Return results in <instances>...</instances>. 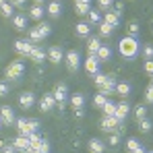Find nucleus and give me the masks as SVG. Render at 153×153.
<instances>
[{
  "mask_svg": "<svg viewBox=\"0 0 153 153\" xmlns=\"http://www.w3.org/2000/svg\"><path fill=\"white\" fill-rule=\"evenodd\" d=\"M132 153H147V151H145V147H137Z\"/></svg>",
  "mask_w": 153,
  "mask_h": 153,
  "instance_id": "8fccbe9b",
  "label": "nucleus"
},
{
  "mask_svg": "<svg viewBox=\"0 0 153 153\" xmlns=\"http://www.w3.org/2000/svg\"><path fill=\"white\" fill-rule=\"evenodd\" d=\"M112 31H114V27H110L108 25V23H100V33H102L103 37H110V35H112Z\"/></svg>",
  "mask_w": 153,
  "mask_h": 153,
  "instance_id": "7c9ffc66",
  "label": "nucleus"
},
{
  "mask_svg": "<svg viewBox=\"0 0 153 153\" xmlns=\"http://www.w3.org/2000/svg\"><path fill=\"white\" fill-rule=\"evenodd\" d=\"M137 147H141L137 139H128V141H126V149H128V151H134Z\"/></svg>",
  "mask_w": 153,
  "mask_h": 153,
  "instance_id": "a19ab883",
  "label": "nucleus"
},
{
  "mask_svg": "<svg viewBox=\"0 0 153 153\" xmlns=\"http://www.w3.org/2000/svg\"><path fill=\"white\" fill-rule=\"evenodd\" d=\"M2 4H4V0H0V6H2Z\"/></svg>",
  "mask_w": 153,
  "mask_h": 153,
  "instance_id": "864d4df0",
  "label": "nucleus"
},
{
  "mask_svg": "<svg viewBox=\"0 0 153 153\" xmlns=\"http://www.w3.org/2000/svg\"><path fill=\"white\" fill-rule=\"evenodd\" d=\"M21 153H35V149H33V147H27V149H23Z\"/></svg>",
  "mask_w": 153,
  "mask_h": 153,
  "instance_id": "3c124183",
  "label": "nucleus"
},
{
  "mask_svg": "<svg viewBox=\"0 0 153 153\" xmlns=\"http://www.w3.org/2000/svg\"><path fill=\"white\" fill-rule=\"evenodd\" d=\"M0 13H2V17H6V19H8V17H10V15H13V6H10V4H6V2H4V4H2V6H0Z\"/></svg>",
  "mask_w": 153,
  "mask_h": 153,
  "instance_id": "e433bc0d",
  "label": "nucleus"
},
{
  "mask_svg": "<svg viewBox=\"0 0 153 153\" xmlns=\"http://www.w3.org/2000/svg\"><path fill=\"white\" fill-rule=\"evenodd\" d=\"M54 100H56V103L60 105V110H62V105H64V102H66V85H58L56 89H54Z\"/></svg>",
  "mask_w": 153,
  "mask_h": 153,
  "instance_id": "1a4fd4ad",
  "label": "nucleus"
},
{
  "mask_svg": "<svg viewBox=\"0 0 153 153\" xmlns=\"http://www.w3.org/2000/svg\"><path fill=\"white\" fill-rule=\"evenodd\" d=\"M0 126H2V120H0Z\"/></svg>",
  "mask_w": 153,
  "mask_h": 153,
  "instance_id": "5fc2aeb1",
  "label": "nucleus"
},
{
  "mask_svg": "<svg viewBox=\"0 0 153 153\" xmlns=\"http://www.w3.org/2000/svg\"><path fill=\"white\" fill-rule=\"evenodd\" d=\"M15 50L19 52V54H23V56H29L31 50H33V42H29V39H19V42L15 44Z\"/></svg>",
  "mask_w": 153,
  "mask_h": 153,
  "instance_id": "6e6552de",
  "label": "nucleus"
},
{
  "mask_svg": "<svg viewBox=\"0 0 153 153\" xmlns=\"http://www.w3.org/2000/svg\"><path fill=\"white\" fill-rule=\"evenodd\" d=\"M118 50H120V54L124 58H134L139 54V42H137V37H132V35L122 37L120 44H118Z\"/></svg>",
  "mask_w": 153,
  "mask_h": 153,
  "instance_id": "f257e3e1",
  "label": "nucleus"
},
{
  "mask_svg": "<svg viewBox=\"0 0 153 153\" xmlns=\"http://www.w3.org/2000/svg\"><path fill=\"white\" fill-rule=\"evenodd\" d=\"M42 39H44V37H42L39 29H37V27H31V29H29V42L37 44V42H42Z\"/></svg>",
  "mask_w": 153,
  "mask_h": 153,
  "instance_id": "bb28decb",
  "label": "nucleus"
},
{
  "mask_svg": "<svg viewBox=\"0 0 153 153\" xmlns=\"http://www.w3.org/2000/svg\"><path fill=\"white\" fill-rule=\"evenodd\" d=\"M15 151H17L15 147H4V149H2V153H15Z\"/></svg>",
  "mask_w": 153,
  "mask_h": 153,
  "instance_id": "09e8293b",
  "label": "nucleus"
},
{
  "mask_svg": "<svg viewBox=\"0 0 153 153\" xmlns=\"http://www.w3.org/2000/svg\"><path fill=\"white\" fill-rule=\"evenodd\" d=\"M29 58L33 60V62H44V58H46V54H44V50L39 48V46H33V50H31V54H29Z\"/></svg>",
  "mask_w": 153,
  "mask_h": 153,
  "instance_id": "6ab92c4d",
  "label": "nucleus"
},
{
  "mask_svg": "<svg viewBox=\"0 0 153 153\" xmlns=\"http://www.w3.org/2000/svg\"><path fill=\"white\" fill-rule=\"evenodd\" d=\"M105 79H108V75H103V73H95V75H93V81H95L97 87H102L103 83H105Z\"/></svg>",
  "mask_w": 153,
  "mask_h": 153,
  "instance_id": "c9c22d12",
  "label": "nucleus"
},
{
  "mask_svg": "<svg viewBox=\"0 0 153 153\" xmlns=\"http://www.w3.org/2000/svg\"><path fill=\"white\" fill-rule=\"evenodd\" d=\"M143 56H145V60H153V46L151 44L143 46Z\"/></svg>",
  "mask_w": 153,
  "mask_h": 153,
  "instance_id": "f704fd0d",
  "label": "nucleus"
},
{
  "mask_svg": "<svg viewBox=\"0 0 153 153\" xmlns=\"http://www.w3.org/2000/svg\"><path fill=\"white\" fill-rule=\"evenodd\" d=\"M25 73V64L21 62V60H15V62H10L8 66H6V79H10V81H15V79H19V76H23Z\"/></svg>",
  "mask_w": 153,
  "mask_h": 153,
  "instance_id": "7ed1b4c3",
  "label": "nucleus"
},
{
  "mask_svg": "<svg viewBox=\"0 0 153 153\" xmlns=\"http://www.w3.org/2000/svg\"><path fill=\"white\" fill-rule=\"evenodd\" d=\"M151 126H153V124L147 120V118L139 120V130H141V132H149V130H151Z\"/></svg>",
  "mask_w": 153,
  "mask_h": 153,
  "instance_id": "473e14b6",
  "label": "nucleus"
},
{
  "mask_svg": "<svg viewBox=\"0 0 153 153\" xmlns=\"http://www.w3.org/2000/svg\"><path fill=\"white\" fill-rule=\"evenodd\" d=\"M134 116H137V120H143V118L147 116V108H145L143 103H139V105L134 108Z\"/></svg>",
  "mask_w": 153,
  "mask_h": 153,
  "instance_id": "c756f323",
  "label": "nucleus"
},
{
  "mask_svg": "<svg viewBox=\"0 0 153 153\" xmlns=\"http://www.w3.org/2000/svg\"><path fill=\"white\" fill-rule=\"evenodd\" d=\"M46 13L50 15V17H60V13H62V4L58 2V0H52L50 4H48V8H46Z\"/></svg>",
  "mask_w": 153,
  "mask_h": 153,
  "instance_id": "2eb2a0df",
  "label": "nucleus"
},
{
  "mask_svg": "<svg viewBox=\"0 0 153 153\" xmlns=\"http://www.w3.org/2000/svg\"><path fill=\"white\" fill-rule=\"evenodd\" d=\"M145 100H147V102H153V87H151V85L147 87V93H145Z\"/></svg>",
  "mask_w": 153,
  "mask_h": 153,
  "instance_id": "a18cd8bd",
  "label": "nucleus"
},
{
  "mask_svg": "<svg viewBox=\"0 0 153 153\" xmlns=\"http://www.w3.org/2000/svg\"><path fill=\"white\" fill-rule=\"evenodd\" d=\"M35 153H50V145L42 139V143L37 145V149H35Z\"/></svg>",
  "mask_w": 153,
  "mask_h": 153,
  "instance_id": "58836bf2",
  "label": "nucleus"
},
{
  "mask_svg": "<svg viewBox=\"0 0 153 153\" xmlns=\"http://www.w3.org/2000/svg\"><path fill=\"white\" fill-rule=\"evenodd\" d=\"M118 143H120V137H118V132H112V134H110V145H112V147H116Z\"/></svg>",
  "mask_w": 153,
  "mask_h": 153,
  "instance_id": "79ce46f5",
  "label": "nucleus"
},
{
  "mask_svg": "<svg viewBox=\"0 0 153 153\" xmlns=\"http://www.w3.org/2000/svg\"><path fill=\"white\" fill-rule=\"evenodd\" d=\"M89 21H91V23H102L100 13H97V10H89Z\"/></svg>",
  "mask_w": 153,
  "mask_h": 153,
  "instance_id": "ea45409f",
  "label": "nucleus"
},
{
  "mask_svg": "<svg viewBox=\"0 0 153 153\" xmlns=\"http://www.w3.org/2000/svg\"><path fill=\"white\" fill-rule=\"evenodd\" d=\"M54 105H56V100H54V95H52V93H44V97H42V102H39V108H42V112H50Z\"/></svg>",
  "mask_w": 153,
  "mask_h": 153,
  "instance_id": "9b49d317",
  "label": "nucleus"
},
{
  "mask_svg": "<svg viewBox=\"0 0 153 153\" xmlns=\"http://www.w3.org/2000/svg\"><path fill=\"white\" fill-rule=\"evenodd\" d=\"M37 2H42V0H37Z\"/></svg>",
  "mask_w": 153,
  "mask_h": 153,
  "instance_id": "6e6d98bb",
  "label": "nucleus"
},
{
  "mask_svg": "<svg viewBox=\"0 0 153 153\" xmlns=\"http://www.w3.org/2000/svg\"><path fill=\"white\" fill-rule=\"evenodd\" d=\"M0 120H2V124H8V126L15 122V112H13L10 105H2L0 108Z\"/></svg>",
  "mask_w": 153,
  "mask_h": 153,
  "instance_id": "423d86ee",
  "label": "nucleus"
},
{
  "mask_svg": "<svg viewBox=\"0 0 153 153\" xmlns=\"http://www.w3.org/2000/svg\"><path fill=\"white\" fill-rule=\"evenodd\" d=\"M75 10L76 15H87L91 10V0H75Z\"/></svg>",
  "mask_w": 153,
  "mask_h": 153,
  "instance_id": "ddd939ff",
  "label": "nucleus"
},
{
  "mask_svg": "<svg viewBox=\"0 0 153 153\" xmlns=\"http://www.w3.org/2000/svg\"><path fill=\"white\" fill-rule=\"evenodd\" d=\"M116 93L122 95V97H128L130 95V85L128 83H116Z\"/></svg>",
  "mask_w": 153,
  "mask_h": 153,
  "instance_id": "393cba45",
  "label": "nucleus"
},
{
  "mask_svg": "<svg viewBox=\"0 0 153 153\" xmlns=\"http://www.w3.org/2000/svg\"><path fill=\"white\" fill-rule=\"evenodd\" d=\"M103 23H108L110 27H118V23H120V15H118V13L108 10V13H105V17H103Z\"/></svg>",
  "mask_w": 153,
  "mask_h": 153,
  "instance_id": "f3484780",
  "label": "nucleus"
},
{
  "mask_svg": "<svg viewBox=\"0 0 153 153\" xmlns=\"http://www.w3.org/2000/svg\"><path fill=\"white\" fill-rule=\"evenodd\" d=\"M27 139H29V147H33V149H37V145L42 143V137L37 134V130H35V132H31Z\"/></svg>",
  "mask_w": 153,
  "mask_h": 153,
  "instance_id": "c85d7f7f",
  "label": "nucleus"
},
{
  "mask_svg": "<svg viewBox=\"0 0 153 153\" xmlns=\"http://www.w3.org/2000/svg\"><path fill=\"white\" fill-rule=\"evenodd\" d=\"M145 73L153 75V60H147V62H145Z\"/></svg>",
  "mask_w": 153,
  "mask_h": 153,
  "instance_id": "49530a36",
  "label": "nucleus"
},
{
  "mask_svg": "<svg viewBox=\"0 0 153 153\" xmlns=\"http://www.w3.org/2000/svg\"><path fill=\"white\" fill-rule=\"evenodd\" d=\"M6 93H8V85L0 81V97H2V95H6Z\"/></svg>",
  "mask_w": 153,
  "mask_h": 153,
  "instance_id": "de8ad7c7",
  "label": "nucleus"
},
{
  "mask_svg": "<svg viewBox=\"0 0 153 153\" xmlns=\"http://www.w3.org/2000/svg\"><path fill=\"white\" fill-rule=\"evenodd\" d=\"M71 103H73V108H75V110H81V108H83V103H85V97H83L81 93H75V95L71 97Z\"/></svg>",
  "mask_w": 153,
  "mask_h": 153,
  "instance_id": "cd10ccee",
  "label": "nucleus"
},
{
  "mask_svg": "<svg viewBox=\"0 0 153 153\" xmlns=\"http://www.w3.org/2000/svg\"><path fill=\"white\" fill-rule=\"evenodd\" d=\"M85 71H87L89 75L100 73V60H97V56H89V58L85 60Z\"/></svg>",
  "mask_w": 153,
  "mask_h": 153,
  "instance_id": "9d476101",
  "label": "nucleus"
},
{
  "mask_svg": "<svg viewBox=\"0 0 153 153\" xmlns=\"http://www.w3.org/2000/svg\"><path fill=\"white\" fill-rule=\"evenodd\" d=\"M95 56H97V60H100V62H103V60H110V58H112V50H110L108 46H103V44H102V48L97 50V54H95Z\"/></svg>",
  "mask_w": 153,
  "mask_h": 153,
  "instance_id": "4be33fe9",
  "label": "nucleus"
},
{
  "mask_svg": "<svg viewBox=\"0 0 153 153\" xmlns=\"http://www.w3.org/2000/svg\"><path fill=\"white\" fill-rule=\"evenodd\" d=\"M48 58H50V62L58 64V62L64 58V54H62V48H60V46H52L50 52H48Z\"/></svg>",
  "mask_w": 153,
  "mask_h": 153,
  "instance_id": "4468645a",
  "label": "nucleus"
},
{
  "mask_svg": "<svg viewBox=\"0 0 153 153\" xmlns=\"http://www.w3.org/2000/svg\"><path fill=\"white\" fill-rule=\"evenodd\" d=\"M128 31H130V35H132V37H134V35H137V33H139V25H137V23H134V21H132V23H130V25H128Z\"/></svg>",
  "mask_w": 153,
  "mask_h": 153,
  "instance_id": "c03bdc74",
  "label": "nucleus"
},
{
  "mask_svg": "<svg viewBox=\"0 0 153 153\" xmlns=\"http://www.w3.org/2000/svg\"><path fill=\"white\" fill-rule=\"evenodd\" d=\"M37 29H39V33H42V37H48V35H50V25H48V23H39V25H37Z\"/></svg>",
  "mask_w": 153,
  "mask_h": 153,
  "instance_id": "4c0bfd02",
  "label": "nucleus"
},
{
  "mask_svg": "<svg viewBox=\"0 0 153 153\" xmlns=\"http://www.w3.org/2000/svg\"><path fill=\"white\" fill-rule=\"evenodd\" d=\"M93 103H95L97 108H103V105L108 103V97H105L103 93H97V95H95V100H93Z\"/></svg>",
  "mask_w": 153,
  "mask_h": 153,
  "instance_id": "72a5a7b5",
  "label": "nucleus"
},
{
  "mask_svg": "<svg viewBox=\"0 0 153 153\" xmlns=\"http://www.w3.org/2000/svg\"><path fill=\"white\" fill-rule=\"evenodd\" d=\"M102 110H103V114H105V116H114V114H116V103L108 102V103L102 108Z\"/></svg>",
  "mask_w": 153,
  "mask_h": 153,
  "instance_id": "2f4dec72",
  "label": "nucleus"
},
{
  "mask_svg": "<svg viewBox=\"0 0 153 153\" xmlns=\"http://www.w3.org/2000/svg\"><path fill=\"white\" fill-rule=\"evenodd\" d=\"M100 93H103V95H108V93H116V76L108 75L105 83L100 87Z\"/></svg>",
  "mask_w": 153,
  "mask_h": 153,
  "instance_id": "0eeeda50",
  "label": "nucleus"
},
{
  "mask_svg": "<svg viewBox=\"0 0 153 153\" xmlns=\"http://www.w3.org/2000/svg\"><path fill=\"white\" fill-rule=\"evenodd\" d=\"M13 25H15L17 31H23V29H27V19L23 15H17V17L13 19Z\"/></svg>",
  "mask_w": 153,
  "mask_h": 153,
  "instance_id": "b1692460",
  "label": "nucleus"
},
{
  "mask_svg": "<svg viewBox=\"0 0 153 153\" xmlns=\"http://www.w3.org/2000/svg\"><path fill=\"white\" fill-rule=\"evenodd\" d=\"M118 126H120V120L116 116H105L102 120V124H100V128H102L103 132H114Z\"/></svg>",
  "mask_w": 153,
  "mask_h": 153,
  "instance_id": "39448f33",
  "label": "nucleus"
},
{
  "mask_svg": "<svg viewBox=\"0 0 153 153\" xmlns=\"http://www.w3.org/2000/svg\"><path fill=\"white\" fill-rule=\"evenodd\" d=\"M100 48H102V42H100L97 37H91V39L87 42V52H89V56H95Z\"/></svg>",
  "mask_w": 153,
  "mask_h": 153,
  "instance_id": "a211bd4d",
  "label": "nucleus"
},
{
  "mask_svg": "<svg viewBox=\"0 0 153 153\" xmlns=\"http://www.w3.org/2000/svg\"><path fill=\"white\" fill-rule=\"evenodd\" d=\"M128 112H130L128 103H126V102H122V103H118V105H116V114H114V116H116V118H118V120L122 122V120H126Z\"/></svg>",
  "mask_w": 153,
  "mask_h": 153,
  "instance_id": "dca6fc26",
  "label": "nucleus"
},
{
  "mask_svg": "<svg viewBox=\"0 0 153 153\" xmlns=\"http://www.w3.org/2000/svg\"><path fill=\"white\" fill-rule=\"evenodd\" d=\"M112 4H114V0H100V8H103V10H108Z\"/></svg>",
  "mask_w": 153,
  "mask_h": 153,
  "instance_id": "37998d69",
  "label": "nucleus"
},
{
  "mask_svg": "<svg viewBox=\"0 0 153 153\" xmlns=\"http://www.w3.org/2000/svg\"><path fill=\"white\" fill-rule=\"evenodd\" d=\"M64 60H66V66H68V71H73V73H76V71H79V66H81V56H79V52H76V50L66 52Z\"/></svg>",
  "mask_w": 153,
  "mask_h": 153,
  "instance_id": "20e7f679",
  "label": "nucleus"
},
{
  "mask_svg": "<svg viewBox=\"0 0 153 153\" xmlns=\"http://www.w3.org/2000/svg\"><path fill=\"white\" fill-rule=\"evenodd\" d=\"M19 103H21V108H23V110H29V108L35 103V95H33L31 91H25V93H21Z\"/></svg>",
  "mask_w": 153,
  "mask_h": 153,
  "instance_id": "f8f14e48",
  "label": "nucleus"
},
{
  "mask_svg": "<svg viewBox=\"0 0 153 153\" xmlns=\"http://www.w3.org/2000/svg\"><path fill=\"white\" fill-rule=\"evenodd\" d=\"M10 2H13V4H17V6H21V4H23L25 0H10Z\"/></svg>",
  "mask_w": 153,
  "mask_h": 153,
  "instance_id": "603ef678",
  "label": "nucleus"
},
{
  "mask_svg": "<svg viewBox=\"0 0 153 153\" xmlns=\"http://www.w3.org/2000/svg\"><path fill=\"white\" fill-rule=\"evenodd\" d=\"M89 151L91 153H103L105 151V145H103L100 139H91L89 141Z\"/></svg>",
  "mask_w": 153,
  "mask_h": 153,
  "instance_id": "412c9836",
  "label": "nucleus"
},
{
  "mask_svg": "<svg viewBox=\"0 0 153 153\" xmlns=\"http://www.w3.org/2000/svg\"><path fill=\"white\" fill-rule=\"evenodd\" d=\"M13 147H15L17 151H23V149H27V147H29V139H27V137H23V134H19V137L13 141Z\"/></svg>",
  "mask_w": 153,
  "mask_h": 153,
  "instance_id": "aec40b11",
  "label": "nucleus"
},
{
  "mask_svg": "<svg viewBox=\"0 0 153 153\" xmlns=\"http://www.w3.org/2000/svg\"><path fill=\"white\" fill-rule=\"evenodd\" d=\"M37 126H39V122H37V120H25V118H19V120H17L19 134H23V137H29L31 132H35Z\"/></svg>",
  "mask_w": 153,
  "mask_h": 153,
  "instance_id": "f03ea898",
  "label": "nucleus"
},
{
  "mask_svg": "<svg viewBox=\"0 0 153 153\" xmlns=\"http://www.w3.org/2000/svg\"><path fill=\"white\" fill-rule=\"evenodd\" d=\"M44 13H46V10H44L39 4H35V6H31V8H29V17H31V19H35V21H39V19L44 17Z\"/></svg>",
  "mask_w": 153,
  "mask_h": 153,
  "instance_id": "5701e85b",
  "label": "nucleus"
},
{
  "mask_svg": "<svg viewBox=\"0 0 153 153\" xmlns=\"http://www.w3.org/2000/svg\"><path fill=\"white\" fill-rule=\"evenodd\" d=\"M89 31H91V27L87 25V23H76V35L79 37H87Z\"/></svg>",
  "mask_w": 153,
  "mask_h": 153,
  "instance_id": "a878e982",
  "label": "nucleus"
}]
</instances>
